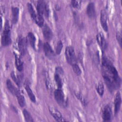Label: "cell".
<instances>
[{"label":"cell","mask_w":122,"mask_h":122,"mask_svg":"<svg viewBox=\"0 0 122 122\" xmlns=\"http://www.w3.org/2000/svg\"><path fill=\"white\" fill-rule=\"evenodd\" d=\"M102 76L104 81L110 91L119 88L121 81L116 68L105 56L102 57Z\"/></svg>","instance_id":"cell-1"},{"label":"cell","mask_w":122,"mask_h":122,"mask_svg":"<svg viewBox=\"0 0 122 122\" xmlns=\"http://www.w3.org/2000/svg\"><path fill=\"white\" fill-rule=\"evenodd\" d=\"M49 111L52 117L56 121L58 122L65 121V120L63 118L61 113L56 109L53 107H49Z\"/></svg>","instance_id":"cell-9"},{"label":"cell","mask_w":122,"mask_h":122,"mask_svg":"<svg viewBox=\"0 0 122 122\" xmlns=\"http://www.w3.org/2000/svg\"><path fill=\"white\" fill-rule=\"evenodd\" d=\"M27 41L25 38L21 36L20 37L18 40V46L19 50L22 55H24L26 53Z\"/></svg>","instance_id":"cell-7"},{"label":"cell","mask_w":122,"mask_h":122,"mask_svg":"<svg viewBox=\"0 0 122 122\" xmlns=\"http://www.w3.org/2000/svg\"><path fill=\"white\" fill-rule=\"evenodd\" d=\"M43 34L44 38L47 40H51L52 37V32L51 29L47 24H45L43 28Z\"/></svg>","instance_id":"cell-14"},{"label":"cell","mask_w":122,"mask_h":122,"mask_svg":"<svg viewBox=\"0 0 122 122\" xmlns=\"http://www.w3.org/2000/svg\"><path fill=\"white\" fill-rule=\"evenodd\" d=\"M43 50L45 55L48 58H51L54 56V52L51 45L48 42H45L44 43Z\"/></svg>","instance_id":"cell-12"},{"label":"cell","mask_w":122,"mask_h":122,"mask_svg":"<svg viewBox=\"0 0 122 122\" xmlns=\"http://www.w3.org/2000/svg\"><path fill=\"white\" fill-rule=\"evenodd\" d=\"M27 7H28V10L31 16V17H32V18L34 20L37 13H36V12H35V10L33 9V7L32 6V5H31V3H28L27 4Z\"/></svg>","instance_id":"cell-25"},{"label":"cell","mask_w":122,"mask_h":122,"mask_svg":"<svg viewBox=\"0 0 122 122\" xmlns=\"http://www.w3.org/2000/svg\"><path fill=\"white\" fill-rule=\"evenodd\" d=\"M56 73H58L59 74H62L63 72V71L62 69V68L60 67H57L56 68Z\"/></svg>","instance_id":"cell-33"},{"label":"cell","mask_w":122,"mask_h":122,"mask_svg":"<svg viewBox=\"0 0 122 122\" xmlns=\"http://www.w3.org/2000/svg\"><path fill=\"white\" fill-rule=\"evenodd\" d=\"M112 117V112L109 105H105L102 111V118L104 121H110Z\"/></svg>","instance_id":"cell-6"},{"label":"cell","mask_w":122,"mask_h":122,"mask_svg":"<svg viewBox=\"0 0 122 122\" xmlns=\"http://www.w3.org/2000/svg\"><path fill=\"white\" fill-rule=\"evenodd\" d=\"M28 41H29L30 45L31 47L35 49V42H36V38L34 35V34L31 32H29L28 34Z\"/></svg>","instance_id":"cell-20"},{"label":"cell","mask_w":122,"mask_h":122,"mask_svg":"<svg viewBox=\"0 0 122 122\" xmlns=\"http://www.w3.org/2000/svg\"><path fill=\"white\" fill-rule=\"evenodd\" d=\"M48 74H46L45 77V83H46V86L48 88H49V89H51V83L50 81V80L49 78V77H48Z\"/></svg>","instance_id":"cell-32"},{"label":"cell","mask_w":122,"mask_h":122,"mask_svg":"<svg viewBox=\"0 0 122 122\" xmlns=\"http://www.w3.org/2000/svg\"><path fill=\"white\" fill-rule=\"evenodd\" d=\"M10 76H11V77L12 78V80L16 83V84L19 87L20 86V83H20V79L18 76H17L13 71L11 72Z\"/></svg>","instance_id":"cell-26"},{"label":"cell","mask_w":122,"mask_h":122,"mask_svg":"<svg viewBox=\"0 0 122 122\" xmlns=\"http://www.w3.org/2000/svg\"><path fill=\"white\" fill-rule=\"evenodd\" d=\"M36 22V23L40 27H42L44 23V20L42 17V15L39 14L38 13H37L36 16L34 20Z\"/></svg>","instance_id":"cell-21"},{"label":"cell","mask_w":122,"mask_h":122,"mask_svg":"<svg viewBox=\"0 0 122 122\" xmlns=\"http://www.w3.org/2000/svg\"><path fill=\"white\" fill-rule=\"evenodd\" d=\"M38 13L45 17H48L49 14V9L47 3L43 0H39L37 2L36 6Z\"/></svg>","instance_id":"cell-4"},{"label":"cell","mask_w":122,"mask_h":122,"mask_svg":"<svg viewBox=\"0 0 122 122\" xmlns=\"http://www.w3.org/2000/svg\"><path fill=\"white\" fill-rule=\"evenodd\" d=\"M65 56L68 62L71 65L77 63V59L74 48L71 46H68L65 50Z\"/></svg>","instance_id":"cell-3"},{"label":"cell","mask_w":122,"mask_h":122,"mask_svg":"<svg viewBox=\"0 0 122 122\" xmlns=\"http://www.w3.org/2000/svg\"><path fill=\"white\" fill-rule=\"evenodd\" d=\"M12 11V22L13 23H16L18 20L19 9L17 7H12L11 8Z\"/></svg>","instance_id":"cell-15"},{"label":"cell","mask_w":122,"mask_h":122,"mask_svg":"<svg viewBox=\"0 0 122 122\" xmlns=\"http://www.w3.org/2000/svg\"><path fill=\"white\" fill-rule=\"evenodd\" d=\"M71 4L73 8L79 9L80 8L81 5V1L72 0L71 1Z\"/></svg>","instance_id":"cell-30"},{"label":"cell","mask_w":122,"mask_h":122,"mask_svg":"<svg viewBox=\"0 0 122 122\" xmlns=\"http://www.w3.org/2000/svg\"><path fill=\"white\" fill-rule=\"evenodd\" d=\"M6 85H7V88L10 91V92L12 94L15 95L16 93L18 92L19 90L14 86V85L13 84V83H12V82L10 81V80L9 79L7 80Z\"/></svg>","instance_id":"cell-17"},{"label":"cell","mask_w":122,"mask_h":122,"mask_svg":"<svg viewBox=\"0 0 122 122\" xmlns=\"http://www.w3.org/2000/svg\"><path fill=\"white\" fill-rule=\"evenodd\" d=\"M72 67V69L73 70V71H74V72L78 75H80L81 73V70L80 69V67L79 66V65H78L77 63H75L73 65H71Z\"/></svg>","instance_id":"cell-27"},{"label":"cell","mask_w":122,"mask_h":122,"mask_svg":"<svg viewBox=\"0 0 122 122\" xmlns=\"http://www.w3.org/2000/svg\"><path fill=\"white\" fill-rule=\"evenodd\" d=\"M25 89L28 93V95L30 99V100L33 102H36V97L34 95V94H33L31 89L30 88L29 85L28 84H26L25 85Z\"/></svg>","instance_id":"cell-18"},{"label":"cell","mask_w":122,"mask_h":122,"mask_svg":"<svg viewBox=\"0 0 122 122\" xmlns=\"http://www.w3.org/2000/svg\"><path fill=\"white\" fill-rule=\"evenodd\" d=\"M15 63L16 68L19 71H22L23 69V63L21 59V58L19 55L15 54Z\"/></svg>","instance_id":"cell-16"},{"label":"cell","mask_w":122,"mask_h":122,"mask_svg":"<svg viewBox=\"0 0 122 122\" xmlns=\"http://www.w3.org/2000/svg\"><path fill=\"white\" fill-rule=\"evenodd\" d=\"M63 47V44L62 42L61 41H59L57 43V45L56 47V53L57 54H60L61 50L62 49Z\"/></svg>","instance_id":"cell-28"},{"label":"cell","mask_w":122,"mask_h":122,"mask_svg":"<svg viewBox=\"0 0 122 122\" xmlns=\"http://www.w3.org/2000/svg\"><path fill=\"white\" fill-rule=\"evenodd\" d=\"M23 113L24 117L25 118V120L26 122H33V120L32 119V116H31L30 112L24 109L23 111Z\"/></svg>","instance_id":"cell-24"},{"label":"cell","mask_w":122,"mask_h":122,"mask_svg":"<svg viewBox=\"0 0 122 122\" xmlns=\"http://www.w3.org/2000/svg\"><path fill=\"white\" fill-rule=\"evenodd\" d=\"M116 39L117 41L119 42L120 46H121L122 43V31L121 30H118L116 33Z\"/></svg>","instance_id":"cell-31"},{"label":"cell","mask_w":122,"mask_h":122,"mask_svg":"<svg viewBox=\"0 0 122 122\" xmlns=\"http://www.w3.org/2000/svg\"><path fill=\"white\" fill-rule=\"evenodd\" d=\"M15 95L17 97L18 103L20 106L21 107H24L25 105V100L24 96L22 95L19 91H18Z\"/></svg>","instance_id":"cell-19"},{"label":"cell","mask_w":122,"mask_h":122,"mask_svg":"<svg viewBox=\"0 0 122 122\" xmlns=\"http://www.w3.org/2000/svg\"><path fill=\"white\" fill-rule=\"evenodd\" d=\"M75 95L76 96V97L82 103H83L84 105L86 104V101L85 100V99L84 98V97H83V96L82 95V94H81L79 92H75Z\"/></svg>","instance_id":"cell-29"},{"label":"cell","mask_w":122,"mask_h":122,"mask_svg":"<svg viewBox=\"0 0 122 122\" xmlns=\"http://www.w3.org/2000/svg\"><path fill=\"white\" fill-rule=\"evenodd\" d=\"M122 102L121 95L119 92H117L115 95L114 101V113L117 115L119 112Z\"/></svg>","instance_id":"cell-10"},{"label":"cell","mask_w":122,"mask_h":122,"mask_svg":"<svg viewBox=\"0 0 122 122\" xmlns=\"http://www.w3.org/2000/svg\"><path fill=\"white\" fill-rule=\"evenodd\" d=\"M100 21L102 27L103 29L104 30V31H107L108 30L107 24V14L104 10H102L101 11Z\"/></svg>","instance_id":"cell-8"},{"label":"cell","mask_w":122,"mask_h":122,"mask_svg":"<svg viewBox=\"0 0 122 122\" xmlns=\"http://www.w3.org/2000/svg\"><path fill=\"white\" fill-rule=\"evenodd\" d=\"M96 89L97 92H98L99 95L101 96H102L104 93V89L103 84H102V83L101 81L99 82L97 84L96 86Z\"/></svg>","instance_id":"cell-22"},{"label":"cell","mask_w":122,"mask_h":122,"mask_svg":"<svg viewBox=\"0 0 122 122\" xmlns=\"http://www.w3.org/2000/svg\"><path fill=\"white\" fill-rule=\"evenodd\" d=\"M96 40L102 50L104 51L106 48V42L103 34L101 32L99 33L96 36Z\"/></svg>","instance_id":"cell-11"},{"label":"cell","mask_w":122,"mask_h":122,"mask_svg":"<svg viewBox=\"0 0 122 122\" xmlns=\"http://www.w3.org/2000/svg\"><path fill=\"white\" fill-rule=\"evenodd\" d=\"M10 29L8 21L5 22L1 37V43L3 46L9 45L11 43Z\"/></svg>","instance_id":"cell-2"},{"label":"cell","mask_w":122,"mask_h":122,"mask_svg":"<svg viewBox=\"0 0 122 122\" xmlns=\"http://www.w3.org/2000/svg\"><path fill=\"white\" fill-rule=\"evenodd\" d=\"M54 97L57 103L61 106H65L66 102L64 98V94L61 89L58 88L54 92Z\"/></svg>","instance_id":"cell-5"},{"label":"cell","mask_w":122,"mask_h":122,"mask_svg":"<svg viewBox=\"0 0 122 122\" xmlns=\"http://www.w3.org/2000/svg\"><path fill=\"white\" fill-rule=\"evenodd\" d=\"M87 14L91 18H93L95 16V10L94 4L93 2H90L87 5L86 9Z\"/></svg>","instance_id":"cell-13"},{"label":"cell","mask_w":122,"mask_h":122,"mask_svg":"<svg viewBox=\"0 0 122 122\" xmlns=\"http://www.w3.org/2000/svg\"><path fill=\"white\" fill-rule=\"evenodd\" d=\"M54 78L57 87H58V88L61 89L62 86V82L60 76V75L56 73L54 75Z\"/></svg>","instance_id":"cell-23"}]
</instances>
